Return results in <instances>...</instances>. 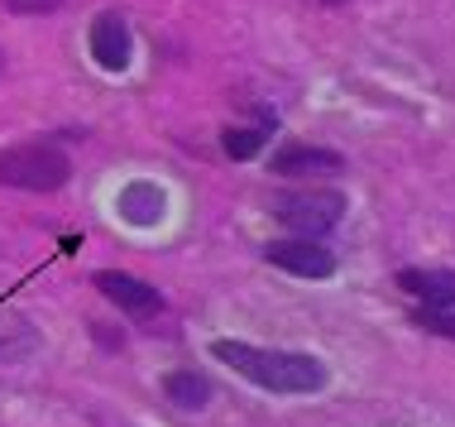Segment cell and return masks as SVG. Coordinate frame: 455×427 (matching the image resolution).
<instances>
[{
  "instance_id": "7",
  "label": "cell",
  "mask_w": 455,
  "mask_h": 427,
  "mask_svg": "<svg viewBox=\"0 0 455 427\" xmlns=\"http://www.w3.org/2000/svg\"><path fill=\"white\" fill-rule=\"evenodd\" d=\"M116 216H120L125 226L149 230V226H158V222L168 216V192L158 188V182H149V178H134V182H125V188H120Z\"/></svg>"
},
{
  "instance_id": "10",
  "label": "cell",
  "mask_w": 455,
  "mask_h": 427,
  "mask_svg": "<svg viewBox=\"0 0 455 427\" xmlns=\"http://www.w3.org/2000/svg\"><path fill=\"white\" fill-rule=\"evenodd\" d=\"M259 116V125H230L226 135H220V149H226L230 158H254V154H264V144L268 135H274V111H254Z\"/></svg>"
},
{
  "instance_id": "5",
  "label": "cell",
  "mask_w": 455,
  "mask_h": 427,
  "mask_svg": "<svg viewBox=\"0 0 455 427\" xmlns=\"http://www.w3.org/2000/svg\"><path fill=\"white\" fill-rule=\"evenodd\" d=\"M92 58L101 72H125L134 58V39H130V24L120 10H101L92 20Z\"/></svg>"
},
{
  "instance_id": "8",
  "label": "cell",
  "mask_w": 455,
  "mask_h": 427,
  "mask_svg": "<svg viewBox=\"0 0 455 427\" xmlns=\"http://www.w3.org/2000/svg\"><path fill=\"white\" fill-rule=\"evenodd\" d=\"M346 158L336 149H322V144H283L274 154V173L283 178H316V173H340Z\"/></svg>"
},
{
  "instance_id": "11",
  "label": "cell",
  "mask_w": 455,
  "mask_h": 427,
  "mask_svg": "<svg viewBox=\"0 0 455 427\" xmlns=\"http://www.w3.org/2000/svg\"><path fill=\"white\" fill-rule=\"evenodd\" d=\"M164 394L178 408H206L212 404V380L196 370H173V375H164Z\"/></svg>"
},
{
  "instance_id": "1",
  "label": "cell",
  "mask_w": 455,
  "mask_h": 427,
  "mask_svg": "<svg viewBox=\"0 0 455 427\" xmlns=\"http://www.w3.org/2000/svg\"><path fill=\"white\" fill-rule=\"evenodd\" d=\"M212 356L226 370L244 375L254 389H268V394H316V389H326V365L316 356H302V350H274L220 336L212 341Z\"/></svg>"
},
{
  "instance_id": "14",
  "label": "cell",
  "mask_w": 455,
  "mask_h": 427,
  "mask_svg": "<svg viewBox=\"0 0 455 427\" xmlns=\"http://www.w3.org/2000/svg\"><path fill=\"white\" fill-rule=\"evenodd\" d=\"M322 5H346V0H322Z\"/></svg>"
},
{
  "instance_id": "6",
  "label": "cell",
  "mask_w": 455,
  "mask_h": 427,
  "mask_svg": "<svg viewBox=\"0 0 455 427\" xmlns=\"http://www.w3.org/2000/svg\"><path fill=\"white\" fill-rule=\"evenodd\" d=\"M96 288L106 293L110 302H116L125 317H134V322H149V317L164 312V293L149 288L144 278H130V274H116V270H101L96 274Z\"/></svg>"
},
{
  "instance_id": "3",
  "label": "cell",
  "mask_w": 455,
  "mask_h": 427,
  "mask_svg": "<svg viewBox=\"0 0 455 427\" xmlns=\"http://www.w3.org/2000/svg\"><path fill=\"white\" fill-rule=\"evenodd\" d=\"M274 216L298 236H322L346 216V197L331 188H307V192H288V197L274 202Z\"/></svg>"
},
{
  "instance_id": "4",
  "label": "cell",
  "mask_w": 455,
  "mask_h": 427,
  "mask_svg": "<svg viewBox=\"0 0 455 427\" xmlns=\"http://www.w3.org/2000/svg\"><path fill=\"white\" fill-rule=\"evenodd\" d=\"M268 264H278L283 274L292 278H331L336 274V254L326 246H316L312 236H288V240H274V246L264 250Z\"/></svg>"
},
{
  "instance_id": "15",
  "label": "cell",
  "mask_w": 455,
  "mask_h": 427,
  "mask_svg": "<svg viewBox=\"0 0 455 427\" xmlns=\"http://www.w3.org/2000/svg\"><path fill=\"white\" fill-rule=\"evenodd\" d=\"M0 68H5V53H0Z\"/></svg>"
},
{
  "instance_id": "13",
  "label": "cell",
  "mask_w": 455,
  "mask_h": 427,
  "mask_svg": "<svg viewBox=\"0 0 455 427\" xmlns=\"http://www.w3.org/2000/svg\"><path fill=\"white\" fill-rule=\"evenodd\" d=\"M0 5H5L10 15H53L63 0H0Z\"/></svg>"
},
{
  "instance_id": "12",
  "label": "cell",
  "mask_w": 455,
  "mask_h": 427,
  "mask_svg": "<svg viewBox=\"0 0 455 427\" xmlns=\"http://www.w3.org/2000/svg\"><path fill=\"white\" fill-rule=\"evenodd\" d=\"M417 322H422L427 332L455 336V308H436V312H417Z\"/></svg>"
},
{
  "instance_id": "9",
  "label": "cell",
  "mask_w": 455,
  "mask_h": 427,
  "mask_svg": "<svg viewBox=\"0 0 455 427\" xmlns=\"http://www.w3.org/2000/svg\"><path fill=\"white\" fill-rule=\"evenodd\" d=\"M398 284L427 308H455V270H403Z\"/></svg>"
},
{
  "instance_id": "2",
  "label": "cell",
  "mask_w": 455,
  "mask_h": 427,
  "mask_svg": "<svg viewBox=\"0 0 455 427\" xmlns=\"http://www.w3.org/2000/svg\"><path fill=\"white\" fill-rule=\"evenodd\" d=\"M72 178V164L58 144H10L0 149V182L20 192H58Z\"/></svg>"
}]
</instances>
